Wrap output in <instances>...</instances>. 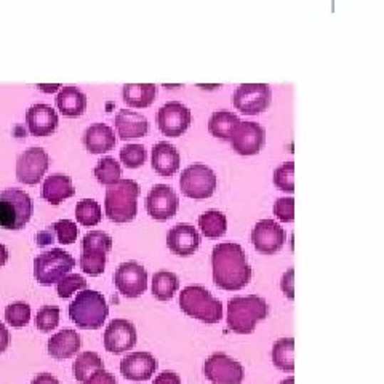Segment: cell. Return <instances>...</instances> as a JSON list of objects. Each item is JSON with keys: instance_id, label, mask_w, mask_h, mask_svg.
Instances as JSON below:
<instances>
[{"instance_id": "obj_11", "label": "cell", "mask_w": 384, "mask_h": 384, "mask_svg": "<svg viewBox=\"0 0 384 384\" xmlns=\"http://www.w3.org/2000/svg\"><path fill=\"white\" fill-rule=\"evenodd\" d=\"M48 154L43 147H29L16 160V178L19 183L34 186L48 170Z\"/></svg>"}, {"instance_id": "obj_30", "label": "cell", "mask_w": 384, "mask_h": 384, "mask_svg": "<svg viewBox=\"0 0 384 384\" xmlns=\"http://www.w3.org/2000/svg\"><path fill=\"white\" fill-rule=\"evenodd\" d=\"M272 362L282 372H295V340L282 338L272 346Z\"/></svg>"}, {"instance_id": "obj_28", "label": "cell", "mask_w": 384, "mask_h": 384, "mask_svg": "<svg viewBox=\"0 0 384 384\" xmlns=\"http://www.w3.org/2000/svg\"><path fill=\"white\" fill-rule=\"evenodd\" d=\"M240 122L242 120L234 113H229V110H218V113H213L210 120H208V130H210V133L214 138L231 140Z\"/></svg>"}, {"instance_id": "obj_48", "label": "cell", "mask_w": 384, "mask_h": 384, "mask_svg": "<svg viewBox=\"0 0 384 384\" xmlns=\"http://www.w3.org/2000/svg\"><path fill=\"white\" fill-rule=\"evenodd\" d=\"M9 346H10V333L5 325L0 322V354L5 353Z\"/></svg>"}, {"instance_id": "obj_23", "label": "cell", "mask_w": 384, "mask_h": 384, "mask_svg": "<svg viewBox=\"0 0 384 384\" xmlns=\"http://www.w3.org/2000/svg\"><path fill=\"white\" fill-rule=\"evenodd\" d=\"M115 142L114 130L106 123H93L83 133V146L90 154H106Z\"/></svg>"}, {"instance_id": "obj_13", "label": "cell", "mask_w": 384, "mask_h": 384, "mask_svg": "<svg viewBox=\"0 0 384 384\" xmlns=\"http://www.w3.org/2000/svg\"><path fill=\"white\" fill-rule=\"evenodd\" d=\"M114 284L125 298H138L147 289V271L140 263H122L114 272Z\"/></svg>"}, {"instance_id": "obj_7", "label": "cell", "mask_w": 384, "mask_h": 384, "mask_svg": "<svg viewBox=\"0 0 384 384\" xmlns=\"http://www.w3.org/2000/svg\"><path fill=\"white\" fill-rule=\"evenodd\" d=\"M76 259L68 251L53 249L34 259V277L41 285H53L74 269Z\"/></svg>"}, {"instance_id": "obj_26", "label": "cell", "mask_w": 384, "mask_h": 384, "mask_svg": "<svg viewBox=\"0 0 384 384\" xmlns=\"http://www.w3.org/2000/svg\"><path fill=\"white\" fill-rule=\"evenodd\" d=\"M58 110L68 119H77L87 109V95L77 87H63L56 95Z\"/></svg>"}, {"instance_id": "obj_46", "label": "cell", "mask_w": 384, "mask_h": 384, "mask_svg": "<svg viewBox=\"0 0 384 384\" xmlns=\"http://www.w3.org/2000/svg\"><path fill=\"white\" fill-rule=\"evenodd\" d=\"M154 384H181V380L175 372H164L154 380Z\"/></svg>"}, {"instance_id": "obj_43", "label": "cell", "mask_w": 384, "mask_h": 384, "mask_svg": "<svg viewBox=\"0 0 384 384\" xmlns=\"http://www.w3.org/2000/svg\"><path fill=\"white\" fill-rule=\"evenodd\" d=\"M274 214L284 221V223H291L295 219V199L293 197H281L274 204Z\"/></svg>"}, {"instance_id": "obj_3", "label": "cell", "mask_w": 384, "mask_h": 384, "mask_svg": "<svg viewBox=\"0 0 384 384\" xmlns=\"http://www.w3.org/2000/svg\"><path fill=\"white\" fill-rule=\"evenodd\" d=\"M140 186L133 180H119L108 186L104 197L106 217L114 223H130L138 213Z\"/></svg>"}, {"instance_id": "obj_5", "label": "cell", "mask_w": 384, "mask_h": 384, "mask_svg": "<svg viewBox=\"0 0 384 384\" xmlns=\"http://www.w3.org/2000/svg\"><path fill=\"white\" fill-rule=\"evenodd\" d=\"M180 308L204 323H217L223 318V303L200 285H191L180 293Z\"/></svg>"}, {"instance_id": "obj_32", "label": "cell", "mask_w": 384, "mask_h": 384, "mask_svg": "<svg viewBox=\"0 0 384 384\" xmlns=\"http://www.w3.org/2000/svg\"><path fill=\"white\" fill-rule=\"evenodd\" d=\"M108 261V251L103 249H96V247H87V249H82L81 255V269L85 272V274L96 277L101 276L106 268Z\"/></svg>"}, {"instance_id": "obj_9", "label": "cell", "mask_w": 384, "mask_h": 384, "mask_svg": "<svg viewBox=\"0 0 384 384\" xmlns=\"http://www.w3.org/2000/svg\"><path fill=\"white\" fill-rule=\"evenodd\" d=\"M272 90L266 83H242L234 92V106L247 115H255L271 106Z\"/></svg>"}, {"instance_id": "obj_2", "label": "cell", "mask_w": 384, "mask_h": 384, "mask_svg": "<svg viewBox=\"0 0 384 384\" xmlns=\"http://www.w3.org/2000/svg\"><path fill=\"white\" fill-rule=\"evenodd\" d=\"M269 314V306L259 296H236L227 301V327L234 333L249 335Z\"/></svg>"}, {"instance_id": "obj_1", "label": "cell", "mask_w": 384, "mask_h": 384, "mask_svg": "<svg viewBox=\"0 0 384 384\" xmlns=\"http://www.w3.org/2000/svg\"><path fill=\"white\" fill-rule=\"evenodd\" d=\"M213 282L221 290H242L251 281V266L242 247L234 242L218 244L212 251Z\"/></svg>"}, {"instance_id": "obj_16", "label": "cell", "mask_w": 384, "mask_h": 384, "mask_svg": "<svg viewBox=\"0 0 384 384\" xmlns=\"http://www.w3.org/2000/svg\"><path fill=\"white\" fill-rule=\"evenodd\" d=\"M136 340L138 336H136L135 325L125 318H115L104 331V348L113 354H122L133 349Z\"/></svg>"}, {"instance_id": "obj_34", "label": "cell", "mask_w": 384, "mask_h": 384, "mask_svg": "<svg viewBox=\"0 0 384 384\" xmlns=\"http://www.w3.org/2000/svg\"><path fill=\"white\" fill-rule=\"evenodd\" d=\"M95 178L98 180V183L109 186L114 185L122 177V167L119 162L113 157H103L100 162H98L95 170H93Z\"/></svg>"}, {"instance_id": "obj_38", "label": "cell", "mask_w": 384, "mask_h": 384, "mask_svg": "<svg viewBox=\"0 0 384 384\" xmlns=\"http://www.w3.org/2000/svg\"><path fill=\"white\" fill-rule=\"evenodd\" d=\"M274 185L284 192L295 191V164L285 162L274 172Z\"/></svg>"}, {"instance_id": "obj_17", "label": "cell", "mask_w": 384, "mask_h": 384, "mask_svg": "<svg viewBox=\"0 0 384 384\" xmlns=\"http://www.w3.org/2000/svg\"><path fill=\"white\" fill-rule=\"evenodd\" d=\"M234 151L240 155H255L261 151L266 142L264 128L256 122H240L232 138Z\"/></svg>"}, {"instance_id": "obj_27", "label": "cell", "mask_w": 384, "mask_h": 384, "mask_svg": "<svg viewBox=\"0 0 384 384\" xmlns=\"http://www.w3.org/2000/svg\"><path fill=\"white\" fill-rule=\"evenodd\" d=\"M123 101L132 108H149L157 96L154 83H125L122 90Z\"/></svg>"}, {"instance_id": "obj_29", "label": "cell", "mask_w": 384, "mask_h": 384, "mask_svg": "<svg viewBox=\"0 0 384 384\" xmlns=\"http://www.w3.org/2000/svg\"><path fill=\"white\" fill-rule=\"evenodd\" d=\"M100 370H104L103 359L96 353H90V351L77 356L73 365L74 378L79 383H87Z\"/></svg>"}, {"instance_id": "obj_35", "label": "cell", "mask_w": 384, "mask_h": 384, "mask_svg": "<svg viewBox=\"0 0 384 384\" xmlns=\"http://www.w3.org/2000/svg\"><path fill=\"white\" fill-rule=\"evenodd\" d=\"M76 218L82 226H96L103 218L101 207L93 199H83L76 205Z\"/></svg>"}, {"instance_id": "obj_10", "label": "cell", "mask_w": 384, "mask_h": 384, "mask_svg": "<svg viewBox=\"0 0 384 384\" xmlns=\"http://www.w3.org/2000/svg\"><path fill=\"white\" fill-rule=\"evenodd\" d=\"M205 378L213 384H242L244 367L223 353L212 354L204 363Z\"/></svg>"}, {"instance_id": "obj_36", "label": "cell", "mask_w": 384, "mask_h": 384, "mask_svg": "<svg viewBox=\"0 0 384 384\" xmlns=\"http://www.w3.org/2000/svg\"><path fill=\"white\" fill-rule=\"evenodd\" d=\"M5 321L13 328H23L31 321V308L29 304L23 301H16L10 304L5 309Z\"/></svg>"}, {"instance_id": "obj_50", "label": "cell", "mask_w": 384, "mask_h": 384, "mask_svg": "<svg viewBox=\"0 0 384 384\" xmlns=\"http://www.w3.org/2000/svg\"><path fill=\"white\" fill-rule=\"evenodd\" d=\"M6 261H9V250H6L4 244H0V268L5 266Z\"/></svg>"}, {"instance_id": "obj_19", "label": "cell", "mask_w": 384, "mask_h": 384, "mask_svg": "<svg viewBox=\"0 0 384 384\" xmlns=\"http://www.w3.org/2000/svg\"><path fill=\"white\" fill-rule=\"evenodd\" d=\"M155 370H157V359L149 353L128 354L120 362V372L123 378L130 381L151 380Z\"/></svg>"}, {"instance_id": "obj_40", "label": "cell", "mask_w": 384, "mask_h": 384, "mask_svg": "<svg viewBox=\"0 0 384 384\" xmlns=\"http://www.w3.org/2000/svg\"><path fill=\"white\" fill-rule=\"evenodd\" d=\"M58 323H60V308H56V306H45L37 312L36 327L43 333L55 330Z\"/></svg>"}, {"instance_id": "obj_49", "label": "cell", "mask_w": 384, "mask_h": 384, "mask_svg": "<svg viewBox=\"0 0 384 384\" xmlns=\"http://www.w3.org/2000/svg\"><path fill=\"white\" fill-rule=\"evenodd\" d=\"M31 384H60V381H58L53 375L41 373V375H37L34 380H32Z\"/></svg>"}, {"instance_id": "obj_15", "label": "cell", "mask_w": 384, "mask_h": 384, "mask_svg": "<svg viewBox=\"0 0 384 384\" xmlns=\"http://www.w3.org/2000/svg\"><path fill=\"white\" fill-rule=\"evenodd\" d=\"M146 210L149 217L157 221L173 218L178 212L177 192L167 185H155L146 197Z\"/></svg>"}, {"instance_id": "obj_37", "label": "cell", "mask_w": 384, "mask_h": 384, "mask_svg": "<svg viewBox=\"0 0 384 384\" xmlns=\"http://www.w3.org/2000/svg\"><path fill=\"white\" fill-rule=\"evenodd\" d=\"M146 147L138 142H132V145H127L120 149V160L123 165H127L128 168H138L146 162Z\"/></svg>"}, {"instance_id": "obj_41", "label": "cell", "mask_w": 384, "mask_h": 384, "mask_svg": "<svg viewBox=\"0 0 384 384\" xmlns=\"http://www.w3.org/2000/svg\"><path fill=\"white\" fill-rule=\"evenodd\" d=\"M53 229L55 237L58 239V242L63 245H71L77 240V236H79V229H77V224L71 219H60L51 226Z\"/></svg>"}, {"instance_id": "obj_45", "label": "cell", "mask_w": 384, "mask_h": 384, "mask_svg": "<svg viewBox=\"0 0 384 384\" xmlns=\"http://www.w3.org/2000/svg\"><path fill=\"white\" fill-rule=\"evenodd\" d=\"M85 384H117V381L106 370H100V372H96Z\"/></svg>"}, {"instance_id": "obj_52", "label": "cell", "mask_w": 384, "mask_h": 384, "mask_svg": "<svg viewBox=\"0 0 384 384\" xmlns=\"http://www.w3.org/2000/svg\"><path fill=\"white\" fill-rule=\"evenodd\" d=\"M281 384H295V380H293V378H287V380H284Z\"/></svg>"}, {"instance_id": "obj_8", "label": "cell", "mask_w": 384, "mask_h": 384, "mask_svg": "<svg viewBox=\"0 0 384 384\" xmlns=\"http://www.w3.org/2000/svg\"><path fill=\"white\" fill-rule=\"evenodd\" d=\"M217 175L210 167L204 164H194L181 173L180 187L186 197L191 199H208L217 191Z\"/></svg>"}, {"instance_id": "obj_33", "label": "cell", "mask_w": 384, "mask_h": 384, "mask_svg": "<svg viewBox=\"0 0 384 384\" xmlns=\"http://www.w3.org/2000/svg\"><path fill=\"white\" fill-rule=\"evenodd\" d=\"M199 227L208 239H218L227 231V219L224 213L218 210H208L199 217Z\"/></svg>"}, {"instance_id": "obj_18", "label": "cell", "mask_w": 384, "mask_h": 384, "mask_svg": "<svg viewBox=\"0 0 384 384\" xmlns=\"http://www.w3.org/2000/svg\"><path fill=\"white\" fill-rule=\"evenodd\" d=\"M26 123L32 136H50L56 132L58 119L56 110L48 104H32L26 113Z\"/></svg>"}, {"instance_id": "obj_24", "label": "cell", "mask_w": 384, "mask_h": 384, "mask_svg": "<svg viewBox=\"0 0 384 384\" xmlns=\"http://www.w3.org/2000/svg\"><path fill=\"white\" fill-rule=\"evenodd\" d=\"M151 162L154 170L162 175V177H172V175L180 170L181 157L177 147L170 145V142L162 141L152 147Z\"/></svg>"}, {"instance_id": "obj_25", "label": "cell", "mask_w": 384, "mask_h": 384, "mask_svg": "<svg viewBox=\"0 0 384 384\" xmlns=\"http://www.w3.org/2000/svg\"><path fill=\"white\" fill-rule=\"evenodd\" d=\"M74 194L76 187L73 185V180H71L68 175L55 173L50 175V177L43 181L42 197L47 200L50 205H61V202L74 197Z\"/></svg>"}, {"instance_id": "obj_20", "label": "cell", "mask_w": 384, "mask_h": 384, "mask_svg": "<svg viewBox=\"0 0 384 384\" xmlns=\"http://www.w3.org/2000/svg\"><path fill=\"white\" fill-rule=\"evenodd\" d=\"M167 245L175 255L190 256L197 251L200 245V236L191 224H177L168 231Z\"/></svg>"}, {"instance_id": "obj_31", "label": "cell", "mask_w": 384, "mask_h": 384, "mask_svg": "<svg viewBox=\"0 0 384 384\" xmlns=\"http://www.w3.org/2000/svg\"><path fill=\"white\" fill-rule=\"evenodd\" d=\"M180 289V281L177 274L168 271L155 272L152 277V295L159 301H170L175 293Z\"/></svg>"}, {"instance_id": "obj_12", "label": "cell", "mask_w": 384, "mask_h": 384, "mask_svg": "<svg viewBox=\"0 0 384 384\" xmlns=\"http://www.w3.org/2000/svg\"><path fill=\"white\" fill-rule=\"evenodd\" d=\"M192 122V114L190 108L178 101H170L157 110V125L162 135L177 138L186 133Z\"/></svg>"}, {"instance_id": "obj_39", "label": "cell", "mask_w": 384, "mask_h": 384, "mask_svg": "<svg viewBox=\"0 0 384 384\" xmlns=\"http://www.w3.org/2000/svg\"><path fill=\"white\" fill-rule=\"evenodd\" d=\"M85 289H87V281L79 274H66L60 282H56V293H58V296L63 299L74 295L76 291H81Z\"/></svg>"}, {"instance_id": "obj_21", "label": "cell", "mask_w": 384, "mask_h": 384, "mask_svg": "<svg viewBox=\"0 0 384 384\" xmlns=\"http://www.w3.org/2000/svg\"><path fill=\"white\" fill-rule=\"evenodd\" d=\"M114 125L122 140L141 138V136L147 135L149 130V122L146 117L138 113H133V110L130 109H120L119 113H117Z\"/></svg>"}, {"instance_id": "obj_51", "label": "cell", "mask_w": 384, "mask_h": 384, "mask_svg": "<svg viewBox=\"0 0 384 384\" xmlns=\"http://www.w3.org/2000/svg\"><path fill=\"white\" fill-rule=\"evenodd\" d=\"M37 87L41 88L42 92H47V93H53V92H56L58 88H61L60 83H55V85H43V83H38Z\"/></svg>"}, {"instance_id": "obj_6", "label": "cell", "mask_w": 384, "mask_h": 384, "mask_svg": "<svg viewBox=\"0 0 384 384\" xmlns=\"http://www.w3.org/2000/svg\"><path fill=\"white\" fill-rule=\"evenodd\" d=\"M34 213V204L28 192L16 187L0 192V227L19 231L29 223Z\"/></svg>"}, {"instance_id": "obj_47", "label": "cell", "mask_w": 384, "mask_h": 384, "mask_svg": "<svg viewBox=\"0 0 384 384\" xmlns=\"http://www.w3.org/2000/svg\"><path fill=\"white\" fill-rule=\"evenodd\" d=\"M53 240H55V234H53V229H51V227L47 231L37 234V245L38 247H45V245L53 244Z\"/></svg>"}, {"instance_id": "obj_4", "label": "cell", "mask_w": 384, "mask_h": 384, "mask_svg": "<svg viewBox=\"0 0 384 384\" xmlns=\"http://www.w3.org/2000/svg\"><path fill=\"white\" fill-rule=\"evenodd\" d=\"M109 316L106 299L96 290H81L69 306V317L77 327L83 330H98Z\"/></svg>"}, {"instance_id": "obj_42", "label": "cell", "mask_w": 384, "mask_h": 384, "mask_svg": "<svg viewBox=\"0 0 384 384\" xmlns=\"http://www.w3.org/2000/svg\"><path fill=\"white\" fill-rule=\"evenodd\" d=\"M87 247H96V249H103L109 253L110 249H113V239L101 231L88 232L87 236L82 239V249H87Z\"/></svg>"}, {"instance_id": "obj_14", "label": "cell", "mask_w": 384, "mask_h": 384, "mask_svg": "<svg viewBox=\"0 0 384 384\" xmlns=\"http://www.w3.org/2000/svg\"><path fill=\"white\" fill-rule=\"evenodd\" d=\"M285 231L274 219L258 221L251 231V244L263 255H274L285 244Z\"/></svg>"}, {"instance_id": "obj_22", "label": "cell", "mask_w": 384, "mask_h": 384, "mask_svg": "<svg viewBox=\"0 0 384 384\" xmlns=\"http://www.w3.org/2000/svg\"><path fill=\"white\" fill-rule=\"evenodd\" d=\"M82 348L81 335L76 330H61L48 340V354L56 360H66Z\"/></svg>"}, {"instance_id": "obj_44", "label": "cell", "mask_w": 384, "mask_h": 384, "mask_svg": "<svg viewBox=\"0 0 384 384\" xmlns=\"http://www.w3.org/2000/svg\"><path fill=\"white\" fill-rule=\"evenodd\" d=\"M293 277H295V269H289L285 274L282 276V281H281V289L282 291L287 295L289 299H295V281H293Z\"/></svg>"}]
</instances>
